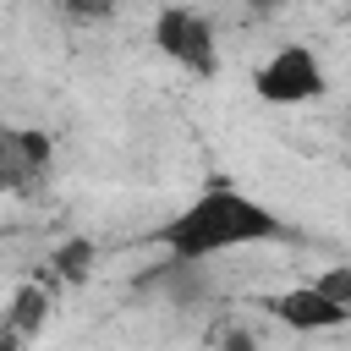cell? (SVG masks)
I'll return each instance as SVG.
<instances>
[{
  "instance_id": "obj_4",
  "label": "cell",
  "mask_w": 351,
  "mask_h": 351,
  "mask_svg": "<svg viewBox=\"0 0 351 351\" xmlns=\"http://www.w3.org/2000/svg\"><path fill=\"white\" fill-rule=\"evenodd\" d=\"M263 313H269L280 329H291V335H335V329L351 324V307L335 302L318 280H302V285L274 291V296L263 302Z\"/></svg>"
},
{
  "instance_id": "obj_10",
  "label": "cell",
  "mask_w": 351,
  "mask_h": 351,
  "mask_svg": "<svg viewBox=\"0 0 351 351\" xmlns=\"http://www.w3.org/2000/svg\"><path fill=\"white\" fill-rule=\"evenodd\" d=\"M0 351H27V346H22L16 335H5V329H0Z\"/></svg>"
},
{
  "instance_id": "obj_3",
  "label": "cell",
  "mask_w": 351,
  "mask_h": 351,
  "mask_svg": "<svg viewBox=\"0 0 351 351\" xmlns=\"http://www.w3.org/2000/svg\"><path fill=\"white\" fill-rule=\"evenodd\" d=\"M154 49L186 71V77H219V38H214V22L192 5H159L154 11Z\"/></svg>"
},
{
  "instance_id": "obj_5",
  "label": "cell",
  "mask_w": 351,
  "mask_h": 351,
  "mask_svg": "<svg viewBox=\"0 0 351 351\" xmlns=\"http://www.w3.org/2000/svg\"><path fill=\"white\" fill-rule=\"evenodd\" d=\"M49 285L44 280H22L16 291H11V302H5V313H0V329L5 335H16L22 346H33L38 335H44V324H49Z\"/></svg>"
},
{
  "instance_id": "obj_9",
  "label": "cell",
  "mask_w": 351,
  "mask_h": 351,
  "mask_svg": "<svg viewBox=\"0 0 351 351\" xmlns=\"http://www.w3.org/2000/svg\"><path fill=\"white\" fill-rule=\"evenodd\" d=\"M318 285H324L335 302H346V307H351V263H335V269H324V274H318Z\"/></svg>"
},
{
  "instance_id": "obj_1",
  "label": "cell",
  "mask_w": 351,
  "mask_h": 351,
  "mask_svg": "<svg viewBox=\"0 0 351 351\" xmlns=\"http://www.w3.org/2000/svg\"><path fill=\"white\" fill-rule=\"evenodd\" d=\"M159 252L170 263H208L225 252H247V247H269L285 241V219L274 203L252 197L236 181H214L197 197H186L159 230H154Z\"/></svg>"
},
{
  "instance_id": "obj_7",
  "label": "cell",
  "mask_w": 351,
  "mask_h": 351,
  "mask_svg": "<svg viewBox=\"0 0 351 351\" xmlns=\"http://www.w3.org/2000/svg\"><path fill=\"white\" fill-rule=\"evenodd\" d=\"M33 186V170L16 148V126H0V192H27Z\"/></svg>"
},
{
  "instance_id": "obj_11",
  "label": "cell",
  "mask_w": 351,
  "mask_h": 351,
  "mask_svg": "<svg viewBox=\"0 0 351 351\" xmlns=\"http://www.w3.org/2000/svg\"><path fill=\"white\" fill-rule=\"evenodd\" d=\"M252 351H263V346H252Z\"/></svg>"
},
{
  "instance_id": "obj_6",
  "label": "cell",
  "mask_w": 351,
  "mask_h": 351,
  "mask_svg": "<svg viewBox=\"0 0 351 351\" xmlns=\"http://www.w3.org/2000/svg\"><path fill=\"white\" fill-rule=\"evenodd\" d=\"M93 269H99V247L88 236H66L49 252V285H82Z\"/></svg>"
},
{
  "instance_id": "obj_2",
  "label": "cell",
  "mask_w": 351,
  "mask_h": 351,
  "mask_svg": "<svg viewBox=\"0 0 351 351\" xmlns=\"http://www.w3.org/2000/svg\"><path fill=\"white\" fill-rule=\"evenodd\" d=\"M252 93L274 110H302V104H318L329 93V71H324V55L313 44H274L258 66H252Z\"/></svg>"
},
{
  "instance_id": "obj_12",
  "label": "cell",
  "mask_w": 351,
  "mask_h": 351,
  "mask_svg": "<svg viewBox=\"0 0 351 351\" xmlns=\"http://www.w3.org/2000/svg\"><path fill=\"white\" fill-rule=\"evenodd\" d=\"M203 351H214V346H203Z\"/></svg>"
},
{
  "instance_id": "obj_8",
  "label": "cell",
  "mask_w": 351,
  "mask_h": 351,
  "mask_svg": "<svg viewBox=\"0 0 351 351\" xmlns=\"http://www.w3.org/2000/svg\"><path fill=\"white\" fill-rule=\"evenodd\" d=\"M55 5H60L71 22H110L121 0H55Z\"/></svg>"
}]
</instances>
